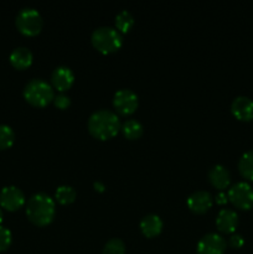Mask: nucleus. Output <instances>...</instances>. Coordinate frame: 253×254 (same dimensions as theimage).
I'll list each match as a JSON object with an SVG mask.
<instances>
[{"instance_id":"obj_1","label":"nucleus","mask_w":253,"mask_h":254,"mask_svg":"<svg viewBox=\"0 0 253 254\" xmlns=\"http://www.w3.org/2000/svg\"><path fill=\"white\" fill-rule=\"evenodd\" d=\"M121 121L116 112L111 109H97L89 116L87 128L92 136L101 140L113 138L121 130Z\"/></svg>"},{"instance_id":"obj_22","label":"nucleus","mask_w":253,"mask_h":254,"mask_svg":"<svg viewBox=\"0 0 253 254\" xmlns=\"http://www.w3.org/2000/svg\"><path fill=\"white\" fill-rule=\"evenodd\" d=\"M102 254H126V245L121 238H111L103 246Z\"/></svg>"},{"instance_id":"obj_8","label":"nucleus","mask_w":253,"mask_h":254,"mask_svg":"<svg viewBox=\"0 0 253 254\" xmlns=\"http://www.w3.org/2000/svg\"><path fill=\"white\" fill-rule=\"evenodd\" d=\"M227 247V242L221 235L208 232L198 240L196 252L197 254H223Z\"/></svg>"},{"instance_id":"obj_2","label":"nucleus","mask_w":253,"mask_h":254,"mask_svg":"<svg viewBox=\"0 0 253 254\" xmlns=\"http://www.w3.org/2000/svg\"><path fill=\"white\" fill-rule=\"evenodd\" d=\"M56 213V202L46 192H36L27 200L26 216L34 225L46 226Z\"/></svg>"},{"instance_id":"obj_28","label":"nucleus","mask_w":253,"mask_h":254,"mask_svg":"<svg viewBox=\"0 0 253 254\" xmlns=\"http://www.w3.org/2000/svg\"><path fill=\"white\" fill-rule=\"evenodd\" d=\"M2 220H4V213H2V210H1V207H0V225H1Z\"/></svg>"},{"instance_id":"obj_17","label":"nucleus","mask_w":253,"mask_h":254,"mask_svg":"<svg viewBox=\"0 0 253 254\" xmlns=\"http://www.w3.org/2000/svg\"><path fill=\"white\" fill-rule=\"evenodd\" d=\"M121 130L126 139L134 140V139H138L143 135L144 127L138 119L130 118L126 119V121H124L123 123H122Z\"/></svg>"},{"instance_id":"obj_4","label":"nucleus","mask_w":253,"mask_h":254,"mask_svg":"<svg viewBox=\"0 0 253 254\" xmlns=\"http://www.w3.org/2000/svg\"><path fill=\"white\" fill-rule=\"evenodd\" d=\"M91 41L94 49L102 54H112L122 47L123 36L116 27L99 26L92 32Z\"/></svg>"},{"instance_id":"obj_11","label":"nucleus","mask_w":253,"mask_h":254,"mask_svg":"<svg viewBox=\"0 0 253 254\" xmlns=\"http://www.w3.org/2000/svg\"><path fill=\"white\" fill-rule=\"evenodd\" d=\"M188 207L192 211L193 213L202 215L207 212L213 203V197L208 191L197 190L191 193L188 197Z\"/></svg>"},{"instance_id":"obj_6","label":"nucleus","mask_w":253,"mask_h":254,"mask_svg":"<svg viewBox=\"0 0 253 254\" xmlns=\"http://www.w3.org/2000/svg\"><path fill=\"white\" fill-rule=\"evenodd\" d=\"M228 201L241 210H250L253 207V188L246 181L236 183L228 189Z\"/></svg>"},{"instance_id":"obj_20","label":"nucleus","mask_w":253,"mask_h":254,"mask_svg":"<svg viewBox=\"0 0 253 254\" xmlns=\"http://www.w3.org/2000/svg\"><path fill=\"white\" fill-rule=\"evenodd\" d=\"M134 17L128 10H122L116 15V29L119 32H128L133 27Z\"/></svg>"},{"instance_id":"obj_13","label":"nucleus","mask_w":253,"mask_h":254,"mask_svg":"<svg viewBox=\"0 0 253 254\" xmlns=\"http://www.w3.org/2000/svg\"><path fill=\"white\" fill-rule=\"evenodd\" d=\"M216 226L222 233H233L238 226V215L232 208H222L216 217Z\"/></svg>"},{"instance_id":"obj_12","label":"nucleus","mask_w":253,"mask_h":254,"mask_svg":"<svg viewBox=\"0 0 253 254\" xmlns=\"http://www.w3.org/2000/svg\"><path fill=\"white\" fill-rule=\"evenodd\" d=\"M231 112L240 121L253 119V101L250 97L238 96L231 103Z\"/></svg>"},{"instance_id":"obj_7","label":"nucleus","mask_w":253,"mask_h":254,"mask_svg":"<svg viewBox=\"0 0 253 254\" xmlns=\"http://www.w3.org/2000/svg\"><path fill=\"white\" fill-rule=\"evenodd\" d=\"M138 94L129 88H122L114 93L113 107L122 116H129L138 108Z\"/></svg>"},{"instance_id":"obj_21","label":"nucleus","mask_w":253,"mask_h":254,"mask_svg":"<svg viewBox=\"0 0 253 254\" xmlns=\"http://www.w3.org/2000/svg\"><path fill=\"white\" fill-rule=\"evenodd\" d=\"M15 141V133L7 124H0V150H5L12 146Z\"/></svg>"},{"instance_id":"obj_16","label":"nucleus","mask_w":253,"mask_h":254,"mask_svg":"<svg viewBox=\"0 0 253 254\" xmlns=\"http://www.w3.org/2000/svg\"><path fill=\"white\" fill-rule=\"evenodd\" d=\"M140 230L145 237H156L158 235H160L161 230H163V220L155 213H149L141 218Z\"/></svg>"},{"instance_id":"obj_27","label":"nucleus","mask_w":253,"mask_h":254,"mask_svg":"<svg viewBox=\"0 0 253 254\" xmlns=\"http://www.w3.org/2000/svg\"><path fill=\"white\" fill-rule=\"evenodd\" d=\"M94 189H96L97 191H99V192H102V191H104V189H106V186L103 185V184L101 183V181H96V183L93 184Z\"/></svg>"},{"instance_id":"obj_19","label":"nucleus","mask_w":253,"mask_h":254,"mask_svg":"<svg viewBox=\"0 0 253 254\" xmlns=\"http://www.w3.org/2000/svg\"><path fill=\"white\" fill-rule=\"evenodd\" d=\"M77 192L74 188L69 185H61L56 189L55 191V198L57 202L62 203V205H68L76 200Z\"/></svg>"},{"instance_id":"obj_3","label":"nucleus","mask_w":253,"mask_h":254,"mask_svg":"<svg viewBox=\"0 0 253 254\" xmlns=\"http://www.w3.org/2000/svg\"><path fill=\"white\" fill-rule=\"evenodd\" d=\"M22 94L31 106L45 107L54 101L55 89L52 84L45 79L32 78L25 84Z\"/></svg>"},{"instance_id":"obj_23","label":"nucleus","mask_w":253,"mask_h":254,"mask_svg":"<svg viewBox=\"0 0 253 254\" xmlns=\"http://www.w3.org/2000/svg\"><path fill=\"white\" fill-rule=\"evenodd\" d=\"M12 242V235L5 226L0 225V252H4L10 247Z\"/></svg>"},{"instance_id":"obj_10","label":"nucleus","mask_w":253,"mask_h":254,"mask_svg":"<svg viewBox=\"0 0 253 254\" xmlns=\"http://www.w3.org/2000/svg\"><path fill=\"white\" fill-rule=\"evenodd\" d=\"M74 82V73L68 66H57L51 73V84L54 89H57L60 93H63Z\"/></svg>"},{"instance_id":"obj_9","label":"nucleus","mask_w":253,"mask_h":254,"mask_svg":"<svg viewBox=\"0 0 253 254\" xmlns=\"http://www.w3.org/2000/svg\"><path fill=\"white\" fill-rule=\"evenodd\" d=\"M26 202L25 193L17 186H5L0 190V207L6 211H17Z\"/></svg>"},{"instance_id":"obj_24","label":"nucleus","mask_w":253,"mask_h":254,"mask_svg":"<svg viewBox=\"0 0 253 254\" xmlns=\"http://www.w3.org/2000/svg\"><path fill=\"white\" fill-rule=\"evenodd\" d=\"M54 104L60 109H66L67 107L71 104V98H69L67 94L64 93H59L57 96H55L54 98Z\"/></svg>"},{"instance_id":"obj_5","label":"nucleus","mask_w":253,"mask_h":254,"mask_svg":"<svg viewBox=\"0 0 253 254\" xmlns=\"http://www.w3.org/2000/svg\"><path fill=\"white\" fill-rule=\"evenodd\" d=\"M15 25L17 30L25 36H35L44 26V19L39 10L34 7H22L16 15Z\"/></svg>"},{"instance_id":"obj_25","label":"nucleus","mask_w":253,"mask_h":254,"mask_svg":"<svg viewBox=\"0 0 253 254\" xmlns=\"http://www.w3.org/2000/svg\"><path fill=\"white\" fill-rule=\"evenodd\" d=\"M228 245L232 248H241L245 245V238H243L242 235H240V233H233V235H231V237L228 238Z\"/></svg>"},{"instance_id":"obj_15","label":"nucleus","mask_w":253,"mask_h":254,"mask_svg":"<svg viewBox=\"0 0 253 254\" xmlns=\"http://www.w3.org/2000/svg\"><path fill=\"white\" fill-rule=\"evenodd\" d=\"M34 55L29 47L19 46L11 51L9 56V61L11 66L16 69H25L31 66Z\"/></svg>"},{"instance_id":"obj_26","label":"nucleus","mask_w":253,"mask_h":254,"mask_svg":"<svg viewBox=\"0 0 253 254\" xmlns=\"http://www.w3.org/2000/svg\"><path fill=\"white\" fill-rule=\"evenodd\" d=\"M215 200H216V202L218 203V205H225V203H227V201H228L227 193L223 192V191H220V192L216 195Z\"/></svg>"},{"instance_id":"obj_18","label":"nucleus","mask_w":253,"mask_h":254,"mask_svg":"<svg viewBox=\"0 0 253 254\" xmlns=\"http://www.w3.org/2000/svg\"><path fill=\"white\" fill-rule=\"evenodd\" d=\"M238 170L243 178L253 181V149L241 155L238 160Z\"/></svg>"},{"instance_id":"obj_14","label":"nucleus","mask_w":253,"mask_h":254,"mask_svg":"<svg viewBox=\"0 0 253 254\" xmlns=\"http://www.w3.org/2000/svg\"><path fill=\"white\" fill-rule=\"evenodd\" d=\"M208 180L212 184L213 188L222 191L230 186L231 173L226 166L221 165V164H216L208 171Z\"/></svg>"}]
</instances>
